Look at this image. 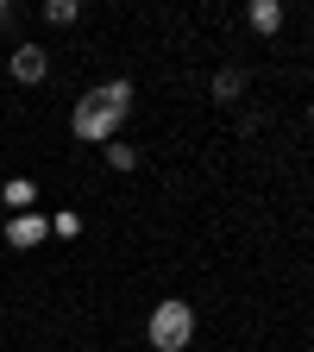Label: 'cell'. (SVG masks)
<instances>
[{
	"mask_svg": "<svg viewBox=\"0 0 314 352\" xmlns=\"http://www.w3.org/2000/svg\"><path fill=\"white\" fill-rule=\"evenodd\" d=\"M132 101H139V95H132V82H126V76L95 82V88H88V95L76 101L69 132H76L82 145H113V139H120V126L132 120Z\"/></svg>",
	"mask_w": 314,
	"mask_h": 352,
	"instance_id": "1",
	"label": "cell"
},
{
	"mask_svg": "<svg viewBox=\"0 0 314 352\" xmlns=\"http://www.w3.org/2000/svg\"><path fill=\"white\" fill-rule=\"evenodd\" d=\"M44 227H51V239H76L82 233V214H51Z\"/></svg>",
	"mask_w": 314,
	"mask_h": 352,
	"instance_id": "9",
	"label": "cell"
},
{
	"mask_svg": "<svg viewBox=\"0 0 314 352\" xmlns=\"http://www.w3.org/2000/svg\"><path fill=\"white\" fill-rule=\"evenodd\" d=\"M245 25L264 32V38H277L283 32V0H251V7H245Z\"/></svg>",
	"mask_w": 314,
	"mask_h": 352,
	"instance_id": "6",
	"label": "cell"
},
{
	"mask_svg": "<svg viewBox=\"0 0 314 352\" xmlns=\"http://www.w3.org/2000/svg\"><path fill=\"white\" fill-rule=\"evenodd\" d=\"M19 25V7H13V0H0V32H13Z\"/></svg>",
	"mask_w": 314,
	"mask_h": 352,
	"instance_id": "11",
	"label": "cell"
},
{
	"mask_svg": "<svg viewBox=\"0 0 314 352\" xmlns=\"http://www.w3.org/2000/svg\"><path fill=\"white\" fill-rule=\"evenodd\" d=\"M145 340H151V352H189V340H195V302L164 296L151 308V321H145Z\"/></svg>",
	"mask_w": 314,
	"mask_h": 352,
	"instance_id": "2",
	"label": "cell"
},
{
	"mask_svg": "<svg viewBox=\"0 0 314 352\" xmlns=\"http://www.w3.org/2000/svg\"><path fill=\"white\" fill-rule=\"evenodd\" d=\"M107 164H113V170H139V151H132L126 139H113V145H107Z\"/></svg>",
	"mask_w": 314,
	"mask_h": 352,
	"instance_id": "10",
	"label": "cell"
},
{
	"mask_svg": "<svg viewBox=\"0 0 314 352\" xmlns=\"http://www.w3.org/2000/svg\"><path fill=\"white\" fill-rule=\"evenodd\" d=\"M0 76H13V82H25V88H38L44 76H51V51H44V44H13L7 51V63H0Z\"/></svg>",
	"mask_w": 314,
	"mask_h": 352,
	"instance_id": "3",
	"label": "cell"
},
{
	"mask_svg": "<svg viewBox=\"0 0 314 352\" xmlns=\"http://www.w3.org/2000/svg\"><path fill=\"white\" fill-rule=\"evenodd\" d=\"M82 0H44V25H82Z\"/></svg>",
	"mask_w": 314,
	"mask_h": 352,
	"instance_id": "8",
	"label": "cell"
},
{
	"mask_svg": "<svg viewBox=\"0 0 314 352\" xmlns=\"http://www.w3.org/2000/svg\"><path fill=\"white\" fill-rule=\"evenodd\" d=\"M0 233H7V245H44V239H51V227H44V214H13L7 220V227H0Z\"/></svg>",
	"mask_w": 314,
	"mask_h": 352,
	"instance_id": "4",
	"label": "cell"
},
{
	"mask_svg": "<svg viewBox=\"0 0 314 352\" xmlns=\"http://www.w3.org/2000/svg\"><path fill=\"white\" fill-rule=\"evenodd\" d=\"M208 95H214L220 107H239V101H245V69H233V63H227V69H214Z\"/></svg>",
	"mask_w": 314,
	"mask_h": 352,
	"instance_id": "5",
	"label": "cell"
},
{
	"mask_svg": "<svg viewBox=\"0 0 314 352\" xmlns=\"http://www.w3.org/2000/svg\"><path fill=\"white\" fill-rule=\"evenodd\" d=\"M0 201H7L13 214H32V201H38V183H32V176H7V183H0Z\"/></svg>",
	"mask_w": 314,
	"mask_h": 352,
	"instance_id": "7",
	"label": "cell"
}]
</instances>
